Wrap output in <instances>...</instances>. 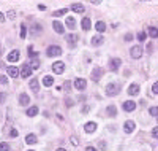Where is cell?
I'll use <instances>...</instances> for the list:
<instances>
[{"instance_id": "1", "label": "cell", "mask_w": 158, "mask_h": 151, "mask_svg": "<svg viewBox=\"0 0 158 151\" xmlns=\"http://www.w3.org/2000/svg\"><path fill=\"white\" fill-rule=\"evenodd\" d=\"M46 54H48V57H57V56L62 54V48L57 45H51L48 48V51H46Z\"/></svg>"}, {"instance_id": "2", "label": "cell", "mask_w": 158, "mask_h": 151, "mask_svg": "<svg viewBox=\"0 0 158 151\" xmlns=\"http://www.w3.org/2000/svg\"><path fill=\"white\" fill-rule=\"evenodd\" d=\"M106 94H107L109 97L117 96V94H119V86H117L116 83H109V85L106 86Z\"/></svg>"}, {"instance_id": "3", "label": "cell", "mask_w": 158, "mask_h": 151, "mask_svg": "<svg viewBox=\"0 0 158 151\" xmlns=\"http://www.w3.org/2000/svg\"><path fill=\"white\" fill-rule=\"evenodd\" d=\"M52 70H54V73L60 75V73H63V70H65V64H63L62 60H57V62L52 64Z\"/></svg>"}, {"instance_id": "4", "label": "cell", "mask_w": 158, "mask_h": 151, "mask_svg": "<svg viewBox=\"0 0 158 151\" xmlns=\"http://www.w3.org/2000/svg\"><path fill=\"white\" fill-rule=\"evenodd\" d=\"M120 64H122V60H120L119 57L111 59V60H109V69H111V72H117V70H119V67H120Z\"/></svg>"}, {"instance_id": "5", "label": "cell", "mask_w": 158, "mask_h": 151, "mask_svg": "<svg viewBox=\"0 0 158 151\" xmlns=\"http://www.w3.org/2000/svg\"><path fill=\"white\" fill-rule=\"evenodd\" d=\"M101 76H103V69H101V67H95L93 72H92V80H93V81H100Z\"/></svg>"}, {"instance_id": "6", "label": "cell", "mask_w": 158, "mask_h": 151, "mask_svg": "<svg viewBox=\"0 0 158 151\" xmlns=\"http://www.w3.org/2000/svg\"><path fill=\"white\" fill-rule=\"evenodd\" d=\"M130 54H131L133 59H139L141 56H142V48H141V46H133V48L130 49Z\"/></svg>"}, {"instance_id": "7", "label": "cell", "mask_w": 158, "mask_h": 151, "mask_svg": "<svg viewBox=\"0 0 158 151\" xmlns=\"http://www.w3.org/2000/svg\"><path fill=\"white\" fill-rule=\"evenodd\" d=\"M85 86H87V81L84 78H76L75 80V88L78 91H84V89H85Z\"/></svg>"}, {"instance_id": "8", "label": "cell", "mask_w": 158, "mask_h": 151, "mask_svg": "<svg viewBox=\"0 0 158 151\" xmlns=\"http://www.w3.org/2000/svg\"><path fill=\"white\" fill-rule=\"evenodd\" d=\"M19 57H21V53H19L18 49H14V51H11V53H10V54H8V57H6V59H8V62H18Z\"/></svg>"}, {"instance_id": "9", "label": "cell", "mask_w": 158, "mask_h": 151, "mask_svg": "<svg viewBox=\"0 0 158 151\" xmlns=\"http://www.w3.org/2000/svg\"><path fill=\"white\" fill-rule=\"evenodd\" d=\"M30 75H32V67L27 65V64H24L22 69H21V76H22V78H29Z\"/></svg>"}, {"instance_id": "10", "label": "cell", "mask_w": 158, "mask_h": 151, "mask_svg": "<svg viewBox=\"0 0 158 151\" xmlns=\"http://www.w3.org/2000/svg\"><path fill=\"white\" fill-rule=\"evenodd\" d=\"M123 110L125 112H133L134 108H136V102H133V100H127V102H123Z\"/></svg>"}, {"instance_id": "11", "label": "cell", "mask_w": 158, "mask_h": 151, "mask_svg": "<svg viewBox=\"0 0 158 151\" xmlns=\"http://www.w3.org/2000/svg\"><path fill=\"white\" fill-rule=\"evenodd\" d=\"M134 127H136V124H134L133 121H127V123L123 124V130H125L127 134H131L134 130Z\"/></svg>"}, {"instance_id": "12", "label": "cell", "mask_w": 158, "mask_h": 151, "mask_svg": "<svg viewBox=\"0 0 158 151\" xmlns=\"http://www.w3.org/2000/svg\"><path fill=\"white\" fill-rule=\"evenodd\" d=\"M6 72H8V75L13 76V78H18V76L21 75V70L16 69V67H8V69H6Z\"/></svg>"}, {"instance_id": "13", "label": "cell", "mask_w": 158, "mask_h": 151, "mask_svg": "<svg viewBox=\"0 0 158 151\" xmlns=\"http://www.w3.org/2000/svg\"><path fill=\"white\" fill-rule=\"evenodd\" d=\"M52 27H54V30H55L57 33H63V32H65L63 24H62V22H59V21H54L52 22Z\"/></svg>"}, {"instance_id": "14", "label": "cell", "mask_w": 158, "mask_h": 151, "mask_svg": "<svg viewBox=\"0 0 158 151\" xmlns=\"http://www.w3.org/2000/svg\"><path fill=\"white\" fill-rule=\"evenodd\" d=\"M84 130H85L87 134H92V132H95V130H96V124L90 121V123H87L85 126H84Z\"/></svg>"}, {"instance_id": "15", "label": "cell", "mask_w": 158, "mask_h": 151, "mask_svg": "<svg viewBox=\"0 0 158 151\" xmlns=\"http://www.w3.org/2000/svg\"><path fill=\"white\" fill-rule=\"evenodd\" d=\"M103 42H105V37H103V35H95V37L92 38V45H93V46L103 45Z\"/></svg>"}, {"instance_id": "16", "label": "cell", "mask_w": 158, "mask_h": 151, "mask_svg": "<svg viewBox=\"0 0 158 151\" xmlns=\"http://www.w3.org/2000/svg\"><path fill=\"white\" fill-rule=\"evenodd\" d=\"M81 27H82L84 32L90 30V27H92V26H90V19H89V18H84L82 21H81Z\"/></svg>"}, {"instance_id": "17", "label": "cell", "mask_w": 158, "mask_h": 151, "mask_svg": "<svg viewBox=\"0 0 158 151\" xmlns=\"http://www.w3.org/2000/svg\"><path fill=\"white\" fill-rule=\"evenodd\" d=\"M71 10H73L75 13H84V11H85V8H84L82 3H73V5H71Z\"/></svg>"}, {"instance_id": "18", "label": "cell", "mask_w": 158, "mask_h": 151, "mask_svg": "<svg viewBox=\"0 0 158 151\" xmlns=\"http://www.w3.org/2000/svg\"><path fill=\"white\" fill-rule=\"evenodd\" d=\"M128 94L130 96H137V94H139V86L137 85H130V88H128Z\"/></svg>"}, {"instance_id": "19", "label": "cell", "mask_w": 158, "mask_h": 151, "mask_svg": "<svg viewBox=\"0 0 158 151\" xmlns=\"http://www.w3.org/2000/svg\"><path fill=\"white\" fill-rule=\"evenodd\" d=\"M29 102H30V97L27 96V94H21V96H19V103H21L22 107L29 105Z\"/></svg>"}, {"instance_id": "20", "label": "cell", "mask_w": 158, "mask_h": 151, "mask_svg": "<svg viewBox=\"0 0 158 151\" xmlns=\"http://www.w3.org/2000/svg\"><path fill=\"white\" fill-rule=\"evenodd\" d=\"M66 42H68V45L70 46H76V43H78V35H68L66 37Z\"/></svg>"}, {"instance_id": "21", "label": "cell", "mask_w": 158, "mask_h": 151, "mask_svg": "<svg viewBox=\"0 0 158 151\" xmlns=\"http://www.w3.org/2000/svg\"><path fill=\"white\" fill-rule=\"evenodd\" d=\"M25 115L30 116V118H33L35 115H38V107H36V105H35V107H30V108L25 112Z\"/></svg>"}, {"instance_id": "22", "label": "cell", "mask_w": 158, "mask_h": 151, "mask_svg": "<svg viewBox=\"0 0 158 151\" xmlns=\"http://www.w3.org/2000/svg\"><path fill=\"white\" fill-rule=\"evenodd\" d=\"M66 27L68 29H71V30H75V27H76V21H75V18H71V16H70V18H66Z\"/></svg>"}, {"instance_id": "23", "label": "cell", "mask_w": 158, "mask_h": 151, "mask_svg": "<svg viewBox=\"0 0 158 151\" xmlns=\"http://www.w3.org/2000/svg\"><path fill=\"white\" fill-rule=\"evenodd\" d=\"M43 85H44L46 86V88H49V86H52L54 85V78H52V76H44V78H43Z\"/></svg>"}, {"instance_id": "24", "label": "cell", "mask_w": 158, "mask_h": 151, "mask_svg": "<svg viewBox=\"0 0 158 151\" xmlns=\"http://www.w3.org/2000/svg\"><path fill=\"white\" fill-rule=\"evenodd\" d=\"M147 32H149V35L152 37V38H158V27H149L147 29Z\"/></svg>"}, {"instance_id": "25", "label": "cell", "mask_w": 158, "mask_h": 151, "mask_svg": "<svg viewBox=\"0 0 158 151\" xmlns=\"http://www.w3.org/2000/svg\"><path fill=\"white\" fill-rule=\"evenodd\" d=\"M25 142L29 143V145H33V143H36V135H35V134H29V135L25 137Z\"/></svg>"}, {"instance_id": "26", "label": "cell", "mask_w": 158, "mask_h": 151, "mask_svg": "<svg viewBox=\"0 0 158 151\" xmlns=\"http://www.w3.org/2000/svg\"><path fill=\"white\" fill-rule=\"evenodd\" d=\"M95 29H96V32H105V30H106V24L103 21H98L95 24Z\"/></svg>"}, {"instance_id": "27", "label": "cell", "mask_w": 158, "mask_h": 151, "mask_svg": "<svg viewBox=\"0 0 158 151\" xmlns=\"http://www.w3.org/2000/svg\"><path fill=\"white\" fill-rule=\"evenodd\" d=\"M30 88H32L33 91H35V92H36V91L40 89V83H38V80H36V78L30 80Z\"/></svg>"}, {"instance_id": "28", "label": "cell", "mask_w": 158, "mask_h": 151, "mask_svg": "<svg viewBox=\"0 0 158 151\" xmlns=\"http://www.w3.org/2000/svg\"><path fill=\"white\" fill-rule=\"evenodd\" d=\"M66 11H68V10H66V8L57 10V11H54V13H52V16H55V18H60V16H63V15H65Z\"/></svg>"}, {"instance_id": "29", "label": "cell", "mask_w": 158, "mask_h": 151, "mask_svg": "<svg viewBox=\"0 0 158 151\" xmlns=\"http://www.w3.org/2000/svg\"><path fill=\"white\" fill-rule=\"evenodd\" d=\"M107 113H109V116H117V108L114 105H109L107 107Z\"/></svg>"}, {"instance_id": "30", "label": "cell", "mask_w": 158, "mask_h": 151, "mask_svg": "<svg viewBox=\"0 0 158 151\" xmlns=\"http://www.w3.org/2000/svg\"><path fill=\"white\" fill-rule=\"evenodd\" d=\"M30 32H32L33 35H35V33H41V27H40V26L36 24V26H33V27L30 29Z\"/></svg>"}, {"instance_id": "31", "label": "cell", "mask_w": 158, "mask_h": 151, "mask_svg": "<svg viewBox=\"0 0 158 151\" xmlns=\"http://www.w3.org/2000/svg\"><path fill=\"white\" fill-rule=\"evenodd\" d=\"M0 151H10V145L6 142H2L0 143Z\"/></svg>"}, {"instance_id": "32", "label": "cell", "mask_w": 158, "mask_h": 151, "mask_svg": "<svg viewBox=\"0 0 158 151\" xmlns=\"http://www.w3.org/2000/svg\"><path fill=\"white\" fill-rule=\"evenodd\" d=\"M149 113L152 116H157V118H158V107H152V108L149 110Z\"/></svg>"}, {"instance_id": "33", "label": "cell", "mask_w": 158, "mask_h": 151, "mask_svg": "<svg viewBox=\"0 0 158 151\" xmlns=\"http://www.w3.org/2000/svg\"><path fill=\"white\" fill-rule=\"evenodd\" d=\"M146 38H147V33L146 32H139V33H137V40H139V42H144Z\"/></svg>"}, {"instance_id": "34", "label": "cell", "mask_w": 158, "mask_h": 151, "mask_svg": "<svg viewBox=\"0 0 158 151\" xmlns=\"http://www.w3.org/2000/svg\"><path fill=\"white\" fill-rule=\"evenodd\" d=\"M25 35H27V27L21 26V38H25Z\"/></svg>"}, {"instance_id": "35", "label": "cell", "mask_w": 158, "mask_h": 151, "mask_svg": "<svg viewBox=\"0 0 158 151\" xmlns=\"http://www.w3.org/2000/svg\"><path fill=\"white\" fill-rule=\"evenodd\" d=\"M70 88H71V83L66 81L65 85H63V91H65V92H70Z\"/></svg>"}, {"instance_id": "36", "label": "cell", "mask_w": 158, "mask_h": 151, "mask_svg": "<svg viewBox=\"0 0 158 151\" xmlns=\"http://www.w3.org/2000/svg\"><path fill=\"white\" fill-rule=\"evenodd\" d=\"M6 18H10V19H16V13H14V11H8V13H6Z\"/></svg>"}, {"instance_id": "37", "label": "cell", "mask_w": 158, "mask_h": 151, "mask_svg": "<svg viewBox=\"0 0 158 151\" xmlns=\"http://www.w3.org/2000/svg\"><path fill=\"white\" fill-rule=\"evenodd\" d=\"M152 92H153V94H158V81H157V83H153V86H152Z\"/></svg>"}, {"instance_id": "38", "label": "cell", "mask_w": 158, "mask_h": 151, "mask_svg": "<svg viewBox=\"0 0 158 151\" xmlns=\"http://www.w3.org/2000/svg\"><path fill=\"white\" fill-rule=\"evenodd\" d=\"M30 67H32V69H38V67H40V62H38V60H33Z\"/></svg>"}, {"instance_id": "39", "label": "cell", "mask_w": 158, "mask_h": 151, "mask_svg": "<svg viewBox=\"0 0 158 151\" xmlns=\"http://www.w3.org/2000/svg\"><path fill=\"white\" fill-rule=\"evenodd\" d=\"M0 83H2V85H6V83H8V78H6V76H0Z\"/></svg>"}, {"instance_id": "40", "label": "cell", "mask_w": 158, "mask_h": 151, "mask_svg": "<svg viewBox=\"0 0 158 151\" xmlns=\"http://www.w3.org/2000/svg\"><path fill=\"white\" fill-rule=\"evenodd\" d=\"M131 40H133V35H131V33H127V35H125V42H131Z\"/></svg>"}, {"instance_id": "41", "label": "cell", "mask_w": 158, "mask_h": 151, "mask_svg": "<svg viewBox=\"0 0 158 151\" xmlns=\"http://www.w3.org/2000/svg\"><path fill=\"white\" fill-rule=\"evenodd\" d=\"M73 103H75V102H73L71 99H66V100H65V105H66V107H71Z\"/></svg>"}, {"instance_id": "42", "label": "cell", "mask_w": 158, "mask_h": 151, "mask_svg": "<svg viewBox=\"0 0 158 151\" xmlns=\"http://www.w3.org/2000/svg\"><path fill=\"white\" fill-rule=\"evenodd\" d=\"M152 135L155 137V139H158V127H155V129L152 130Z\"/></svg>"}, {"instance_id": "43", "label": "cell", "mask_w": 158, "mask_h": 151, "mask_svg": "<svg viewBox=\"0 0 158 151\" xmlns=\"http://www.w3.org/2000/svg\"><path fill=\"white\" fill-rule=\"evenodd\" d=\"M6 99V94H3V92H0V103H3V100Z\"/></svg>"}, {"instance_id": "44", "label": "cell", "mask_w": 158, "mask_h": 151, "mask_svg": "<svg viewBox=\"0 0 158 151\" xmlns=\"http://www.w3.org/2000/svg\"><path fill=\"white\" fill-rule=\"evenodd\" d=\"M29 54H30V56H33V54L36 56V53L33 51V48H32V46H29Z\"/></svg>"}, {"instance_id": "45", "label": "cell", "mask_w": 158, "mask_h": 151, "mask_svg": "<svg viewBox=\"0 0 158 151\" xmlns=\"http://www.w3.org/2000/svg\"><path fill=\"white\" fill-rule=\"evenodd\" d=\"M10 134H11V137H18V130H16V129H11V132H10Z\"/></svg>"}, {"instance_id": "46", "label": "cell", "mask_w": 158, "mask_h": 151, "mask_svg": "<svg viewBox=\"0 0 158 151\" xmlns=\"http://www.w3.org/2000/svg\"><path fill=\"white\" fill-rule=\"evenodd\" d=\"M71 143H73V145H75V146H78V140H76L75 137H71Z\"/></svg>"}, {"instance_id": "47", "label": "cell", "mask_w": 158, "mask_h": 151, "mask_svg": "<svg viewBox=\"0 0 158 151\" xmlns=\"http://www.w3.org/2000/svg\"><path fill=\"white\" fill-rule=\"evenodd\" d=\"M85 151H98V150H96V148H93V146H87Z\"/></svg>"}, {"instance_id": "48", "label": "cell", "mask_w": 158, "mask_h": 151, "mask_svg": "<svg viewBox=\"0 0 158 151\" xmlns=\"http://www.w3.org/2000/svg\"><path fill=\"white\" fill-rule=\"evenodd\" d=\"M3 21H5V16H3L2 13H0V22H3Z\"/></svg>"}, {"instance_id": "49", "label": "cell", "mask_w": 158, "mask_h": 151, "mask_svg": "<svg viewBox=\"0 0 158 151\" xmlns=\"http://www.w3.org/2000/svg\"><path fill=\"white\" fill-rule=\"evenodd\" d=\"M103 2V0H92V3H95V5H96V3H101Z\"/></svg>"}, {"instance_id": "50", "label": "cell", "mask_w": 158, "mask_h": 151, "mask_svg": "<svg viewBox=\"0 0 158 151\" xmlns=\"http://www.w3.org/2000/svg\"><path fill=\"white\" fill-rule=\"evenodd\" d=\"M57 151H66V150H63V148H59V150H57Z\"/></svg>"}, {"instance_id": "51", "label": "cell", "mask_w": 158, "mask_h": 151, "mask_svg": "<svg viewBox=\"0 0 158 151\" xmlns=\"http://www.w3.org/2000/svg\"><path fill=\"white\" fill-rule=\"evenodd\" d=\"M142 2H149V0H142Z\"/></svg>"}, {"instance_id": "52", "label": "cell", "mask_w": 158, "mask_h": 151, "mask_svg": "<svg viewBox=\"0 0 158 151\" xmlns=\"http://www.w3.org/2000/svg\"><path fill=\"white\" fill-rule=\"evenodd\" d=\"M29 151H33V150H29Z\"/></svg>"}, {"instance_id": "53", "label": "cell", "mask_w": 158, "mask_h": 151, "mask_svg": "<svg viewBox=\"0 0 158 151\" xmlns=\"http://www.w3.org/2000/svg\"><path fill=\"white\" fill-rule=\"evenodd\" d=\"M0 54H2V51H0Z\"/></svg>"}]
</instances>
